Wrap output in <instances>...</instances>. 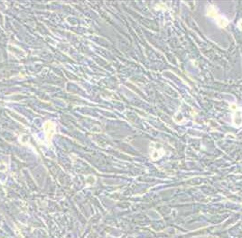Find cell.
Segmentation results:
<instances>
[{
  "label": "cell",
  "instance_id": "cell-1",
  "mask_svg": "<svg viewBox=\"0 0 242 238\" xmlns=\"http://www.w3.org/2000/svg\"><path fill=\"white\" fill-rule=\"evenodd\" d=\"M207 15L210 16V17H212L214 20H216V22H217V24H218V25L220 27L224 28L229 24V21L225 17H223L221 14H220L218 13L217 9L212 5H210L207 8Z\"/></svg>",
  "mask_w": 242,
  "mask_h": 238
},
{
  "label": "cell",
  "instance_id": "cell-2",
  "mask_svg": "<svg viewBox=\"0 0 242 238\" xmlns=\"http://www.w3.org/2000/svg\"><path fill=\"white\" fill-rule=\"evenodd\" d=\"M242 109V108H241ZM239 109V108H233V110L235 111L234 115H233V123L235 124V125L237 127H240L242 125V110Z\"/></svg>",
  "mask_w": 242,
  "mask_h": 238
},
{
  "label": "cell",
  "instance_id": "cell-3",
  "mask_svg": "<svg viewBox=\"0 0 242 238\" xmlns=\"http://www.w3.org/2000/svg\"><path fill=\"white\" fill-rule=\"evenodd\" d=\"M238 26H239V28H240V30H242V19L241 20H240V22H239V24H238Z\"/></svg>",
  "mask_w": 242,
  "mask_h": 238
}]
</instances>
